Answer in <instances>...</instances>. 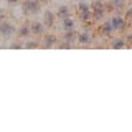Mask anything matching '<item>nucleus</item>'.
<instances>
[{"mask_svg":"<svg viewBox=\"0 0 132 132\" xmlns=\"http://www.w3.org/2000/svg\"><path fill=\"white\" fill-rule=\"evenodd\" d=\"M18 33H20V36H25V35H28V33H30V28H27V27H22Z\"/></svg>","mask_w":132,"mask_h":132,"instance_id":"2eb2a0df","label":"nucleus"},{"mask_svg":"<svg viewBox=\"0 0 132 132\" xmlns=\"http://www.w3.org/2000/svg\"><path fill=\"white\" fill-rule=\"evenodd\" d=\"M36 43H33V41H30V43H27V48H35Z\"/></svg>","mask_w":132,"mask_h":132,"instance_id":"a211bd4d","label":"nucleus"},{"mask_svg":"<svg viewBox=\"0 0 132 132\" xmlns=\"http://www.w3.org/2000/svg\"><path fill=\"white\" fill-rule=\"evenodd\" d=\"M78 12H79V18L84 20V22H86V20H89L91 15H93V13H91L89 5H88V3H84V2H81L79 5H78Z\"/></svg>","mask_w":132,"mask_h":132,"instance_id":"f03ea898","label":"nucleus"},{"mask_svg":"<svg viewBox=\"0 0 132 132\" xmlns=\"http://www.w3.org/2000/svg\"><path fill=\"white\" fill-rule=\"evenodd\" d=\"M112 31H114V28H112V25H111V22H106V23L101 25V33L102 35H111Z\"/></svg>","mask_w":132,"mask_h":132,"instance_id":"0eeeda50","label":"nucleus"},{"mask_svg":"<svg viewBox=\"0 0 132 132\" xmlns=\"http://www.w3.org/2000/svg\"><path fill=\"white\" fill-rule=\"evenodd\" d=\"M76 40L79 41L81 45H88L89 41H91V36H89V33H88V31H84V33H79V35L76 36Z\"/></svg>","mask_w":132,"mask_h":132,"instance_id":"39448f33","label":"nucleus"},{"mask_svg":"<svg viewBox=\"0 0 132 132\" xmlns=\"http://www.w3.org/2000/svg\"><path fill=\"white\" fill-rule=\"evenodd\" d=\"M127 18H129V20H132V7L129 8V10H127Z\"/></svg>","mask_w":132,"mask_h":132,"instance_id":"f3484780","label":"nucleus"},{"mask_svg":"<svg viewBox=\"0 0 132 132\" xmlns=\"http://www.w3.org/2000/svg\"><path fill=\"white\" fill-rule=\"evenodd\" d=\"M76 33H74L73 30L71 31H66V36H64V40H66V43H71V41H74V38H76Z\"/></svg>","mask_w":132,"mask_h":132,"instance_id":"9b49d317","label":"nucleus"},{"mask_svg":"<svg viewBox=\"0 0 132 132\" xmlns=\"http://www.w3.org/2000/svg\"><path fill=\"white\" fill-rule=\"evenodd\" d=\"M22 46H23L22 43H12V45H10V48H12V50H13V48H15V50H16V48H22Z\"/></svg>","mask_w":132,"mask_h":132,"instance_id":"dca6fc26","label":"nucleus"},{"mask_svg":"<svg viewBox=\"0 0 132 132\" xmlns=\"http://www.w3.org/2000/svg\"><path fill=\"white\" fill-rule=\"evenodd\" d=\"M74 28V22L71 18H69V16H66V18H63V30L64 31H71Z\"/></svg>","mask_w":132,"mask_h":132,"instance_id":"423d86ee","label":"nucleus"},{"mask_svg":"<svg viewBox=\"0 0 132 132\" xmlns=\"http://www.w3.org/2000/svg\"><path fill=\"white\" fill-rule=\"evenodd\" d=\"M30 31H31V33H35V35H40V33L43 31V25H41V23H38V22H35V23L31 25Z\"/></svg>","mask_w":132,"mask_h":132,"instance_id":"6e6552de","label":"nucleus"},{"mask_svg":"<svg viewBox=\"0 0 132 132\" xmlns=\"http://www.w3.org/2000/svg\"><path fill=\"white\" fill-rule=\"evenodd\" d=\"M23 10L25 13L28 15H35L40 12V2H36V0H27V2L23 3Z\"/></svg>","mask_w":132,"mask_h":132,"instance_id":"f257e3e1","label":"nucleus"},{"mask_svg":"<svg viewBox=\"0 0 132 132\" xmlns=\"http://www.w3.org/2000/svg\"><path fill=\"white\" fill-rule=\"evenodd\" d=\"M124 45H126V43H124V40H122V38H117V40H114V41H112V48H114V50L124 48Z\"/></svg>","mask_w":132,"mask_h":132,"instance_id":"f8f14e48","label":"nucleus"},{"mask_svg":"<svg viewBox=\"0 0 132 132\" xmlns=\"http://www.w3.org/2000/svg\"><path fill=\"white\" fill-rule=\"evenodd\" d=\"M124 3H126V0H112V7L114 8H122Z\"/></svg>","mask_w":132,"mask_h":132,"instance_id":"4468645a","label":"nucleus"},{"mask_svg":"<svg viewBox=\"0 0 132 132\" xmlns=\"http://www.w3.org/2000/svg\"><path fill=\"white\" fill-rule=\"evenodd\" d=\"M58 15H60L61 18H66V16H69V15H68V8H66V7H60V10H58Z\"/></svg>","mask_w":132,"mask_h":132,"instance_id":"ddd939ff","label":"nucleus"},{"mask_svg":"<svg viewBox=\"0 0 132 132\" xmlns=\"http://www.w3.org/2000/svg\"><path fill=\"white\" fill-rule=\"evenodd\" d=\"M36 2H40V3H41V2H48V0H36Z\"/></svg>","mask_w":132,"mask_h":132,"instance_id":"aec40b11","label":"nucleus"},{"mask_svg":"<svg viewBox=\"0 0 132 132\" xmlns=\"http://www.w3.org/2000/svg\"><path fill=\"white\" fill-rule=\"evenodd\" d=\"M109 22H111L114 30H122V28L126 27V23H124V20L121 18V16H114V18H111Z\"/></svg>","mask_w":132,"mask_h":132,"instance_id":"20e7f679","label":"nucleus"},{"mask_svg":"<svg viewBox=\"0 0 132 132\" xmlns=\"http://www.w3.org/2000/svg\"><path fill=\"white\" fill-rule=\"evenodd\" d=\"M12 33H13V27H12L10 23H7V22L0 23V35H3V36H10Z\"/></svg>","mask_w":132,"mask_h":132,"instance_id":"7ed1b4c3","label":"nucleus"},{"mask_svg":"<svg viewBox=\"0 0 132 132\" xmlns=\"http://www.w3.org/2000/svg\"><path fill=\"white\" fill-rule=\"evenodd\" d=\"M55 43H56V38L53 35H48L46 38H45V46H53Z\"/></svg>","mask_w":132,"mask_h":132,"instance_id":"9d476101","label":"nucleus"},{"mask_svg":"<svg viewBox=\"0 0 132 132\" xmlns=\"http://www.w3.org/2000/svg\"><path fill=\"white\" fill-rule=\"evenodd\" d=\"M7 2H10V3H15V2H18V0H7Z\"/></svg>","mask_w":132,"mask_h":132,"instance_id":"6ab92c4d","label":"nucleus"},{"mask_svg":"<svg viewBox=\"0 0 132 132\" xmlns=\"http://www.w3.org/2000/svg\"><path fill=\"white\" fill-rule=\"evenodd\" d=\"M53 22H55V16H53V12H45V23L46 25H53Z\"/></svg>","mask_w":132,"mask_h":132,"instance_id":"1a4fd4ad","label":"nucleus"}]
</instances>
